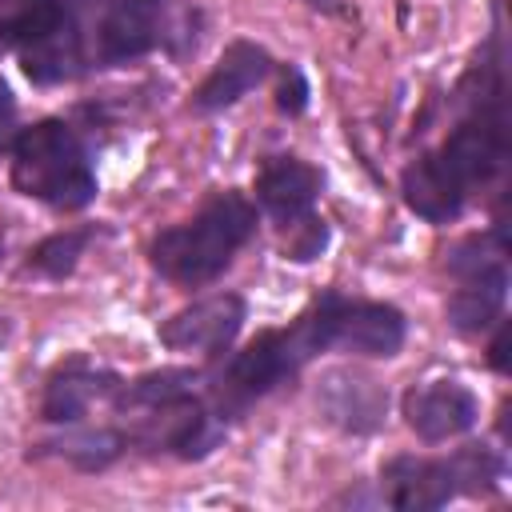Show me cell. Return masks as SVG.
<instances>
[{"label":"cell","mask_w":512,"mask_h":512,"mask_svg":"<svg viewBox=\"0 0 512 512\" xmlns=\"http://www.w3.org/2000/svg\"><path fill=\"white\" fill-rule=\"evenodd\" d=\"M320 324H324V340L328 352H352V356H372V360H388L404 348L408 336V320L396 304L384 300H348L340 292H324L316 300Z\"/></svg>","instance_id":"52a82bcc"},{"label":"cell","mask_w":512,"mask_h":512,"mask_svg":"<svg viewBox=\"0 0 512 512\" xmlns=\"http://www.w3.org/2000/svg\"><path fill=\"white\" fill-rule=\"evenodd\" d=\"M320 188H324V176L320 168H312L308 160L300 156H272L264 160V168L256 172V204L280 224H296L304 216H312L316 200H320Z\"/></svg>","instance_id":"4fadbf2b"},{"label":"cell","mask_w":512,"mask_h":512,"mask_svg":"<svg viewBox=\"0 0 512 512\" xmlns=\"http://www.w3.org/2000/svg\"><path fill=\"white\" fill-rule=\"evenodd\" d=\"M492 368L496 372H508V360H504V324L496 328V340H492Z\"/></svg>","instance_id":"cb8c5ba5"},{"label":"cell","mask_w":512,"mask_h":512,"mask_svg":"<svg viewBox=\"0 0 512 512\" xmlns=\"http://www.w3.org/2000/svg\"><path fill=\"white\" fill-rule=\"evenodd\" d=\"M276 108L288 112V116H300L308 108V80L296 64H284L280 68V84H276Z\"/></svg>","instance_id":"44dd1931"},{"label":"cell","mask_w":512,"mask_h":512,"mask_svg":"<svg viewBox=\"0 0 512 512\" xmlns=\"http://www.w3.org/2000/svg\"><path fill=\"white\" fill-rule=\"evenodd\" d=\"M16 132H20V124H16V96H12V88L0 76V152L12 148Z\"/></svg>","instance_id":"7402d4cb"},{"label":"cell","mask_w":512,"mask_h":512,"mask_svg":"<svg viewBox=\"0 0 512 512\" xmlns=\"http://www.w3.org/2000/svg\"><path fill=\"white\" fill-rule=\"evenodd\" d=\"M92 244V228H68V232H52L44 236L32 252H28V268L48 276V280H64L76 272L84 248Z\"/></svg>","instance_id":"d6986e66"},{"label":"cell","mask_w":512,"mask_h":512,"mask_svg":"<svg viewBox=\"0 0 512 512\" xmlns=\"http://www.w3.org/2000/svg\"><path fill=\"white\" fill-rule=\"evenodd\" d=\"M64 4H68V12H72V16L80 20V24H84V20L100 16V12H104V8L112 4V0H64Z\"/></svg>","instance_id":"603a6c76"},{"label":"cell","mask_w":512,"mask_h":512,"mask_svg":"<svg viewBox=\"0 0 512 512\" xmlns=\"http://www.w3.org/2000/svg\"><path fill=\"white\" fill-rule=\"evenodd\" d=\"M508 236L504 220L488 236H468L452 248L448 272L456 276V292L448 296V324L460 336H480L484 328L500 324L504 300H508Z\"/></svg>","instance_id":"8992f818"},{"label":"cell","mask_w":512,"mask_h":512,"mask_svg":"<svg viewBox=\"0 0 512 512\" xmlns=\"http://www.w3.org/2000/svg\"><path fill=\"white\" fill-rule=\"evenodd\" d=\"M400 196H404V204H408L420 220H428V224H448V220H456V216L464 212V200H468L464 184L444 168V160H440L436 152L416 156V160L400 172Z\"/></svg>","instance_id":"9a60e30c"},{"label":"cell","mask_w":512,"mask_h":512,"mask_svg":"<svg viewBox=\"0 0 512 512\" xmlns=\"http://www.w3.org/2000/svg\"><path fill=\"white\" fill-rule=\"evenodd\" d=\"M248 320V304L236 292H212L160 324V344L172 352H228Z\"/></svg>","instance_id":"9c48e42d"},{"label":"cell","mask_w":512,"mask_h":512,"mask_svg":"<svg viewBox=\"0 0 512 512\" xmlns=\"http://www.w3.org/2000/svg\"><path fill=\"white\" fill-rule=\"evenodd\" d=\"M112 408L128 416V428H120L128 448L172 452L180 460H204L228 432L200 388V372L192 368H160L120 384Z\"/></svg>","instance_id":"6da1fadb"},{"label":"cell","mask_w":512,"mask_h":512,"mask_svg":"<svg viewBox=\"0 0 512 512\" xmlns=\"http://www.w3.org/2000/svg\"><path fill=\"white\" fill-rule=\"evenodd\" d=\"M288 236H284V256L288 260H316L324 248H328V224L312 212V216H304V220H296V224H288L284 228Z\"/></svg>","instance_id":"ffe728a7"},{"label":"cell","mask_w":512,"mask_h":512,"mask_svg":"<svg viewBox=\"0 0 512 512\" xmlns=\"http://www.w3.org/2000/svg\"><path fill=\"white\" fill-rule=\"evenodd\" d=\"M320 352H328L324 340V324L316 304L308 312H300L288 328H268L260 332L252 344H244L240 352H232L204 384V396L212 404V412L228 424L236 416H244L256 400H264L272 388H280L284 380H292L308 360H316Z\"/></svg>","instance_id":"7a4b0ae2"},{"label":"cell","mask_w":512,"mask_h":512,"mask_svg":"<svg viewBox=\"0 0 512 512\" xmlns=\"http://www.w3.org/2000/svg\"><path fill=\"white\" fill-rule=\"evenodd\" d=\"M480 420V400L460 380H432L404 392V424L424 444H444L452 436H464Z\"/></svg>","instance_id":"8fae6325"},{"label":"cell","mask_w":512,"mask_h":512,"mask_svg":"<svg viewBox=\"0 0 512 512\" xmlns=\"http://www.w3.org/2000/svg\"><path fill=\"white\" fill-rule=\"evenodd\" d=\"M120 384H124V380H120L112 368H96L92 360L72 356V360H64V364L48 376L44 400H40V416H44L48 424H60V428H64V424H80V420L88 416V408L112 400Z\"/></svg>","instance_id":"7c38bea8"},{"label":"cell","mask_w":512,"mask_h":512,"mask_svg":"<svg viewBox=\"0 0 512 512\" xmlns=\"http://www.w3.org/2000/svg\"><path fill=\"white\" fill-rule=\"evenodd\" d=\"M20 68H24V76L32 84H64V80H76L88 68L84 24L68 12L48 36H40L28 48H20Z\"/></svg>","instance_id":"2e32d148"},{"label":"cell","mask_w":512,"mask_h":512,"mask_svg":"<svg viewBox=\"0 0 512 512\" xmlns=\"http://www.w3.org/2000/svg\"><path fill=\"white\" fill-rule=\"evenodd\" d=\"M64 428L68 432H60L56 440H44L36 456H56L80 472H104L128 452V440L120 428H76V424H64Z\"/></svg>","instance_id":"e0dca14e"},{"label":"cell","mask_w":512,"mask_h":512,"mask_svg":"<svg viewBox=\"0 0 512 512\" xmlns=\"http://www.w3.org/2000/svg\"><path fill=\"white\" fill-rule=\"evenodd\" d=\"M168 0H112L100 12L96 36H92V60L104 68L132 64L148 56L152 48L168 44Z\"/></svg>","instance_id":"ba28073f"},{"label":"cell","mask_w":512,"mask_h":512,"mask_svg":"<svg viewBox=\"0 0 512 512\" xmlns=\"http://www.w3.org/2000/svg\"><path fill=\"white\" fill-rule=\"evenodd\" d=\"M272 72V56L264 44L256 40H232L220 60L212 64V72L204 76V84L192 92V108L196 112H220L232 108L240 96H248L256 84H264Z\"/></svg>","instance_id":"5bb4252c"},{"label":"cell","mask_w":512,"mask_h":512,"mask_svg":"<svg viewBox=\"0 0 512 512\" xmlns=\"http://www.w3.org/2000/svg\"><path fill=\"white\" fill-rule=\"evenodd\" d=\"M300 4H308L316 12H340V0H300Z\"/></svg>","instance_id":"d4e9b609"},{"label":"cell","mask_w":512,"mask_h":512,"mask_svg":"<svg viewBox=\"0 0 512 512\" xmlns=\"http://www.w3.org/2000/svg\"><path fill=\"white\" fill-rule=\"evenodd\" d=\"M68 16L64 0H0V52H20Z\"/></svg>","instance_id":"ac0fdd59"},{"label":"cell","mask_w":512,"mask_h":512,"mask_svg":"<svg viewBox=\"0 0 512 512\" xmlns=\"http://www.w3.org/2000/svg\"><path fill=\"white\" fill-rule=\"evenodd\" d=\"M252 232H256V204L244 192L228 188L216 192L192 220L164 228L152 240L148 256L164 280L180 288H200L232 264V256L252 240Z\"/></svg>","instance_id":"3957f363"},{"label":"cell","mask_w":512,"mask_h":512,"mask_svg":"<svg viewBox=\"0 0 512 512\" xmlns=\"http://www.w3.org/2000/svg\"><path fill=\"white\" fill-rule=\"evenodd\" d=\"M504 472L508 464L492 444H464L452 456H392L380 468V504L428 512L456 496H492Z\"/></svg>","instance_id":"5b68a950"},{"label":"cell","mask_w":512,"mask_h":512,"mask_svg":"<svg viewBox=\"0 0 512 512\" xmlns=\"http://www.w3.org/2000/svg\"><path fill=\"white\" fill-rule=\"evenodd\" d=\"M316 408L332 428L348 436H372L384 428L388 388L360 368H328L316 380Z\"/></svg>","instance_id":"30bf717a"},{"label":"cell","mask_w":512,"mask_h":512,"mask_svg":"<svg viewBox=\"0 0 512 512\" xmlns=\"http://www.w3.org/2000/svg\"><path fill=\"white\" fill-rule=\"evenodd\" d=\"M0 252H4V236H0Z\"/></svg>","instance_id":"484cf974"},{"label":"cell","mask_w":512,"mask_h":512,"mask_svg":"<svg viewBox=\"0 0 512 512\" xmlns=\"http://www.w3.org/2000/svg\"><path fill=\"white\" fill-rule=\"evenodd\" d=\"M12 188L60 208L80 212L96 200V168L72 124L48 116L16 132L12 140Z\"/></svg>","instance_id":"277c9868"}]
</instances>
